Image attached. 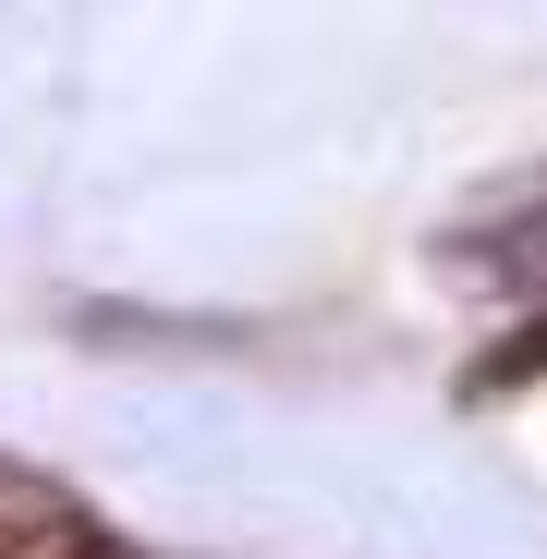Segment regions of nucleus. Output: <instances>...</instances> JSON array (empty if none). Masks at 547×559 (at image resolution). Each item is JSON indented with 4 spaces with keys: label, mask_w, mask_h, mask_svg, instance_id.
Here are the masks:
<instances>
[{
    "label": "nucleus",
    "mask_w": 547,
    "mask_h": 559,
    "mask_svg": "<svg viewBox=\"0 0 547 559\" xmlns=\"http://www.w3.org/2000/svg\"><path fill=\"white\" fill-rule=\"evenodd\" d=\"M535 365H547V329H523V341H511V353L487 365V378H535Z\"/></svg>",
    "instance_id": "f03ea898"
},
{
    "label": "nucleus",
    "mask_w": 547,
    "mask_h": 559,
    "mask_svg": "<svg viewBox=\"0 0 547 559\" xmlns=\"http://www.w3.org/2000/svg\"><path fill=\"white\" fill-rule=\"evenodd\" d=\"M0 559H122V547H110V523L85 511L73 487L0 462Z\"/></svg>",
    "instance_id": "f257e3e1"
}]
</instances>
